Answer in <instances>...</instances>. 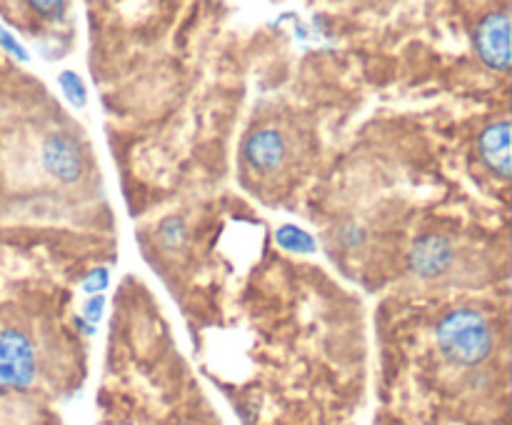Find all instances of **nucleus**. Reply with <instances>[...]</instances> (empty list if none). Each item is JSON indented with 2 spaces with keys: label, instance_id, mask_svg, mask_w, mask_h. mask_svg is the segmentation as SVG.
I'll return each mask as SVG.
<instances>
[{
  "label": "nucleus",
  "instance_id": "1",
  "mask_svg": "<svg viewBox=\"0 0 512 425\" xmlns=\"http://www.w3.org/2000/svg\"><path fill=\"white\" fill-rule=\"evenodd\" d=\"M435 340L445 360L463 368H473L488 360L495 345L488 318L473 308H455L445 313L435 328Z\"/></svg>",
  "mask_w": 512,
  "mask_h": 425
},
{
  "label": "nucleus",
  "instance_id": "3",
  "mask_svg": "<svg viewBox=\"0 0 512 425\" xmlns=\"http://www.w3.org/2000/svg\"><path fill=\"white\" fill-rule=\"evenodd\" d=\"M510 33V15L503 13V10L488 13L475 28V50H478V58L490 70H498V73H508L510 70Z\"/></svg>",
  "mask_w": 512,
  "mask_h": 425
},
{
  "label": "nucleus",
  "instance_id": "5",
  "mask_svg": "<svg viewBox=\"0 0 512 425\" xmlns=\"http://www.w3.org/2000/svg\"><path fill=\"white\" fill-rule=\"evenodd\" d=\"M455 250L445 235H423L410 248V268L420 278H438L453 265Z\"/></svg>",
  "mask_w": 512,
  "mask_h": 425
},
{
  "label": "nucleus",
  "instance_id": "15",
  "mask_svg": "<svg viewBox=\"0 0 512 425\" xmlns=\"http://www.w3.org/2000/svg\"><path fill=\"white\" fill-rule=\"evenodd\" d=\"M30 8L38 10L48 20H63L65 13H68V3H58V0L55 3H40V0H35V3H30Z\"/></svg>",
  "mask_w": 512,
  "mask_h": 425
},
{
  "label": "nucleus",
  "instance_id": "6",
  "mask_svg": "<svg viewBox=\"0 0 512 425\" xmlns=\"http://www.w3.org/2000/svg\"><path fill=\"white\" fill-rule=\"evenodd\" d=\"M285 155H288V145H285L283 133L273 128L255 130L245 138L243 143V158L258 173H273L283 165Z\"/></svg>",
  "mask_w": 512,
  "mask_h": 425
},
{
  "label": "nucleus",
  "instance_id": "4",
  "mask_svg": "<svg viewBox=\"0 0 512 425\" xmlns=\"http://www.w3.org/2000/svg\"><path fill=\"white\" fill-rule=\"evenodd\" d=\"M43 168L45 173L53 175L60 183L70 185L78 183L85 173V155L83 148L75 138H70L68 133L58 130V133H50L43 143Z\"/></svg>",
  "mask_w": 512,
  "mask_h": 425
},
{
  "label": "nucleus",
  "instance_id": "7",
  "mask_svg": "<svg viewBox=\"0 0 512 425\" xmlns=\"http://www.w3.org/2000/svg\"><path fill=\"white\" fill-rule=\"evenodd\" d=\"M510 133H512L510 120L503 118V120H495L493 125H488V128L480 133V140H478L480 158H483L485 168L503 180H508L512 173Z\"/></svg>",
  "mask_w": 512,
  "mask_h": 425
},
{
  "label": "nucleus",
  "instance_id": "10",
  "mask_svg": "<svg viewBox=\"0 0 512 425\" xmlns=\"http://www.w3.org/2000/svg\"><path fill=\"white\" fill-rule=\"evenodd\" d=\"M158 238H160V245H163L165 250H178L185 240L183 218H178V215H170V218H165L158 228Z\"/></svg>",
  "mask_w": 512,
  "mask_h": 425
},
{
  "label": "nucleus",
  "instance_id": "13",
  "mask_svg": "<svg viewBox=\"0 0 512 425\" xmlns=\"http://www.w3.org/2000/svg\"><path fill=\"white\" fill-rule=\"evenodd\" d=\"M103 310H105V295H90V298L85 300L80 320H85L90 328H95V325L100 323V318H103Z\"/></svg>",
  "mask_w": 512,
  "mask_h": 425
},
{
  "label": "nucleus",
  "instance_id": "8",
  "mask_svg": "<svg viewBox=\"0 0 512 425\" xmlns=\"http://www.w3.org/2000/svg\"><path fill=\"white\" fill-rule=\"evenodd\" d=\"M275 243L280 245L288 253H298V255H310L315 253L318 243H315L313 235L308 230L298 228V225H280L278 233H275Z\"/></svg>",
  "mask_w": 512,
  "mask_h": 425
},
{
  "label": "nucleus",
  "instance_id": "11",
  "mask_svg": "<svg viewBox=\"0 0 512 425\" xmlns=\"http://www.w3.org/2000/svg\"><path fill=\"white\" fill-rule=\"evenodd\" d=\"M108 283H110L108 268H103V265H100V268H93L90 273H85L83 283L80 285H83V293H88V298H90V295L103 293V290L108 288Z\"/></svg>",
  "mask_w": 512,
  "mask_h": 425
},
{
  "label": "nucleus",
  "instance_id": "12",
  "mask_svg": "<svg viewBox=\"0 0 512 425\" xmlns=\"http://www.w3.org/2000/svg\"><path fill=\"white\" fill-rule=\"evenodd\" d=\"M0 48H3L8 55H13L15 60H20V63H28V60H30V55H28V50H25V45L20 43V40L15 38V35L10 33V30H5L3 25H0Z\"/></svg>",
  "mask_w": 512,
  "mask_h": 425
},
{
  "label": "nucleus",
  "instance_id": "14",
  "mask_svg": "<svg viewBox=\"0 0 512 425\" xmlns=\"http://www.w3.org/2000/svg\"><path fill=\"white\" fill-rule=\"evenodd\" d=\"M335 235H338V243L343 245V248H358V245H363L365 240V233L355 223L340 225Z\"/></svg>",
  "mask_w": 512,
  "mask_h": 425
},
{
  "label": "nucleus",
  "instance_id": "2",
  "mask_svg": "<svg viewBox=\"0 0 512 425\" xmlns=\"http://www.w3.org/2000/svg\"><path fill=\"white\" fill-rule=\"evenodd\" d=\"M35 345L15 328L0 330V388H28L35 380Z\"/></svg>",
  "mask_w": 512,
  "mask_h": 425
},
{
  "label": "nucleus",
  "instance_id": "9",
  "mask_svg": "<svg viewBox=\"0 0 512 425\" xmlns=\"http://www.w3.org/2000/svg\"><path fill=\"white\" fill-rule=\"evenodd\" d=\"M58 85L73 108H85V103H88V88H85L83 78H80L78 73H73V70H63V73L58 75Z\"/></svg>",
  "mask_w": 512,
  "mask_h": 425
}]
</instances>
